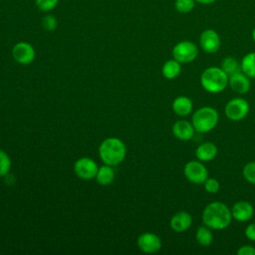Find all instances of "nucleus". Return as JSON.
I'll return each mask as SVG.
<instances>
[{
	"mask_svg": "<svg viewBox=\"0 0 255 255\" xmlns=\"http://www.w3.org/2000/svg\"><path fill=\"white\" fill-rule=\"evenodd\" d=\"M202 222L212 230L226 229L232 222L231 208L221 201L208 203L202 211Z\"/></svg>",
	"mask_w": 255,
	"mask_h": 255,
	"instance_id": "f257e3e1",
	"label": "nucleus"
},
{
	"mask_svg": "<svg viewBox=\"0 0 255 255\" xmlns=\"http://www.w3.org/2000/svg\"><path fill=\"white\" fill-rule=\"evenodd\" d=\"M127 154L124 141L118 137H108L99 147V155L105 164L114 166L121 163Z\"/></svg>",
	"mask_w": 255,
	"mask_h": 255,
	"instance_id": "f03ea898",
	"label": "nucleus"
},
{
	"mask_svg": "<svg viewBox=\"0 0 255 255\" xmlns=\"http://www.w3.org/2000/svg\"><path fill=\"white\" fill-rule=\"evenodd\" d=\"M228 75L220 68L211 66L204 69L200 75V85L210 94H219L228 86Z\"/></svg>",
	"mask_w": 255,
	"mask_h": 255,
	"instance_id": "7ed1b4c3",
	"label": "nucleus"
},
{
	"mask_svg": "<svg viewBox=\"0 0 255 255\" xmlns=\"http://www.w3.org/2000/svg\"><path fill=\"white\" fill-rule=\"evenodd\" d=\"M219 122V114L212 107H201L192 114L191 123L196 132H209L216 128Z\"/></svg>",
	"mask_w": 255,
	"mask_h": 255,
	"instance_id": "20e7f679",
	"label": "nucleus"
},
{
	"mask_svg": "<svg viewBox=\"0 0 255 255\" xmlns=\"http://www.w3.org/2000/svg\"><path fill=\"white\" fill-rule=\"evenodd\" d=\"M198 46L188 40H183L174 45L172 48V58L180 64L192 63L198 56Z\"/></svg>",
	"mask_w": 255,
	"mask_h": 255,
	"instance_id": "39448f33",
	"label": "nucleus"
},
{
	"mask_svg": "<svg viewBox=\"0 0 255 255\" xmlns=\"http://www.w3.org/2000/svg\"><path fill=\"white\" fill-rule=\"evenodd\" d=\"M250 106L247 100L243 98H233L229 100L224 108L225 116L232 122H240L249 114Z\"/></svg>",
	"mask_w": 255,
	"mask_h": 255,
	"instance_id": "423d86ee",
	"label": "nucleus"
},
{
	"mask_svg": "<svg viewBox=\"0 0 255 255\" xmlns=\"http://www.w3.org/2000/svg\"><path fill=\"white\" fill-rule=\"evenodd\" d=\"M183 174L189 182L193 184H203L208 177V170L202 161L195 159L185 163Z\"/></svg>",
	"mask_w": 255,
	"mask_h": 255,
	"instance_id": "0eeeda50",
	"label": "nucleus"
},
{
	"mask_svg": "<svg viewBox=\"0 0 255 255\" xmlns=\"http://www.w3.org/2000/svg\"><path fill=\"white\" fill-rule=\"evenodd\" d=\"M199 46L201 50L207 54L216 53L221 46L219 34L214 29H205L199 36Z\"/></svg>",
	"mask_w": 255,
	"mask_h": 255,
	"instance_id": "6e6552de",
	"label": "nucleus"
},
{
	"mask_svg": "<svg viewBox=\"0 0 255 255\" xmlns=\"http://www.w3.org/2000/svg\"><path fill=\"white\" fill-rule=\"evenodd\" d=\"M99 166L97 162L90 157H81L74 164L76 175L82 179L90 180L96 177Z\"/></svg>",
	"mask_w": 255,
	"mask_h": 255,
	"instance_id": "1a4fd4ad",
	"label": "nucleus"
},
{
	"mask_svg": "<svg viewBox=\"0 0 255 255\" xmlns=\"http://www.w3.org/2000/svg\"><path fill=\"white\" fill-rule=\"evenodd\" d=\"M136 244L142 252L148 254L158 252L162 245L160 238L151 232H144L140 234L136 240Z\"/></svg>",
	"mask_w": 255,
	"mask_h": 255,
	"instance_id": "9d476101",
	"label": "nucleus"
},
{
	"mask_svg": "<svg viewBox=\"0 0 255 255\" xmlns=\"http://www.w3.org/2000/svg\"><path fill=\"white\" fill-rule=\"evenodd\" d=\"M14 60L21 65H28L35 59V50L33 46L27 42H19L12 49Z\"/></svg>",
	"mask_w": 255,
	"mask_h": 255,
	"instance_id": "9b49d317",
	"label": "nucleus"
},
{
	"mask_svg": "<svg viewBox=\"0 0 255 255\" xmlns=\"http://www.w3.org/2000/svg\"><path fill=\"white\" fill-rule=\"evenodd\" d=\"M231 213L233 219L236 221L246 222L253 217L254 207L250 202L246 200H239L232 205Z\"/></svg>",
	"mask_w": 255,
	"mask_h": 255,
	"instance_id": "f8f14e48",
	"label": "nucleus"
},
{
	"mask_svg": "<svg viewBox=\"0 0 255 255\" xmlns=\"http://www.w3.org/2000/svg\"><path fill=\"white\" fill-rule=\"evenodd\" d=\"M228 86L230 87V89L240 95L246 94L249 92L250 88H251V82H250V78L248 76H246L242 71L233 74L231 76H229L228 78Z\"/></svg>",
	"mask_w": 255,
	"mask_h": 255,
	"instance_id": "ddd939ff",
	"label": "nucleus"
},
{
	"mask_svg": "<svg viewBox=\"0 0 255 255\" xmlns=\"http://www.w3.org/2000/svg\"><path fill=\"white\" fill-rule=\"evenodd\" d=\"M171 130L173 135L180 140H190L196 132L192 123L186 120H179L175 122L171 128Z\"/></svg>",
	"mask_w": 255,
	"mask_h": 255,
	"instance_id": "4468645a",
	"label": "nucleus"
},
{
	"mask_svg": "<svg viewBox=\"0 0 255 255\" xmlns=\"http://www.w3.org/2000/svg\"><path fill=\"white\" fill-rule=\"evenodd\" d=\"M170 227L176 233L187 231L192 224V216L187 211H178L170 219Z\"/></svg>",
	"mask_w": 255,
	"mask_h": 255,
	"instance_id": "2eb2a0df",
	"label": "nucleus"
},
{
	"mask_svg": "<svg viewBox=\"0 0 255 255\" xmlns=\"http://www.w3.org/2000/svg\"><path fill=\"white\" fill-rule=\"evenodd\" d=\"M218 152V148L212 141H204L200 143L195 149L196 159L202 162H209L213 160Z\"/></svg>",
	"mask_w": 255,
	"mask_h": 255,
	"instance_id": "dca6fc26",
	"label": "nucleus"
},
{
	"mask_svg": "<svg viewBox=\"0 0 255 255\" xmlns=\"http://www.w3.org/2000/svg\"><path fill=\"white\" fill-rule=\"evenodd\" d=\"M173 113L178 117L189 116L193 111L192 100L186 96H178L171 104Z\"/></svg>",
	"mask_w": 255,
	"mask_h": 255,
	"instance_id": "f3484780",
	"label": "nucleus"
},
{
	"mask_svg": "<svg viewBox=\"0 0 255 255\" xmlns=\"http://www.w3.org/2000/svg\"><path fill=\"white\" fill-rule=\"evenodd\" d=\"M180 72H181V64L175 59L167 60L161 68L162 76L167 80H173L177 78Z\"/></svg>",
	"mask_w": 255,
	"mask_h": 255,
	"instance_id": "a211bd4d",
	"label": "nucleus"
},
{
	"mask_svg": "<svg viewBox=\"0 0 255 255\" xmlns=\"http://www.w3.org/2000/svg\"><path fill=\"white\" fill-rule=\"evenodd\" d=\"M213 239H214V236H213L212 229L209 228L208 226L203 224L196 229L195 240L199 245L203 247H208L212 244Z\"/></svg>",
	"mask_w": 255,
	"mask_h": 255,
	"instance_id": "6ab92c4d",
	"label": "nucleus"
},
{
	"mask_svg": "<svg viewBox=\"0 0 255 255\" xmlns=\"http://www.w3.org/2000/svg\"><path fill=\"white\" fill-rule=\"evenodd\" d=\"M95 178L99 184L109 185L115 179V170L111 165H108V164L102 165L99 167Z\"/></svg>",
	"mask_w": 255,
	"mask_h": 255,
	"instance_id": "aec40b11",
	"label": "nucleus"
},
{
	"mask_svg": "<svg viewBox=\"0 0 255 255\" xmlns=\"http://www.w3.org/2000/svg\"><path fill=\"white\" fill-rule=\"evenodd\" d=\"M241 71L250 79H255V52H249L240 61Z\"/></svg>",
	"mask_w": 255,
	"mask_h": 255,
	"instance_id": "412c9836",
	"label": "nucleus"
},
{
	"mask_svg": "<svg viewBox=\"0 0 255 255\" xmlns=\"http://www.w3.org/2000/svg\"><path fill=\"white\" fill-rule=\"evenodd\" d=\"M220 68L229 76L236 74L241 71V63L238 61L235 57L227 56L224 59H222Z\"/></svg>",
	"mask_w": 255,
	"mask_h": 255,
	"instance_id": "4be33fe9",
	"label": "nucleus"
},
{
	"mask_svg": "<svg viewBox=\"0 0 255 255\" xmlns=\"http://www.w3.org/2000/svg\"><path fill=\"white\" fill-rule=\"evenodd\" d=\"M195 0H175L174 8L181 14H187L194 9Z\"/></svg>",
	"mask_w": 255,
	"mask_h": 255,
	"instance_id": "5701e85b",
	"label": "nucleus"
},
{
	"mask_svg": "<svg viewBox=\"0 0 255 255\" xmlns=\"http://www.w3.org/2000/svg\"><path fill=\"white\" fill-rule=\"evenodd\" d=\"M242 175L247 182L255 185V161H249L243 166Z\"/></svg>",
	"mask_w": 255,
	"mask_h": 255,
	"instance_id": "b1692460",
	"label": "nucleus"
},
{
	"mask_svg": "<svg viewBox=\"0 0 255 255\" xmlns=\"http://www.w3.org/2000/svg\"><path fill=\"white\" fill-rule=\"evenodd\" d=\"M11 168V159L9 155L0 149V176L4 177Z\"/></svg>",
	"mask_w": 255,
	"mask_h": 255,
	"instance_id": "393cba45",
	"label": "nucleus"
},
{
	"mask_svg": "<svg viewBox=\"0 0 255 255\" xmlns=\"http://www.w3.org/2000/svg\"><path fill=\"white\" fill-rule=\"evenodd\" d=\"M203 187L205 189L206 192L210 193V194H215L219 191L220 189V182L213 177H207V179L203 182Z\"/></svg>",
	"mask_w": 255,
	"mask_h": 255,
	"instance_id": "a878e982",
	"label": "nucleus"
},
{
	"mask_svg": "<svg viewBox=\"0 0 255 255\" xmlns=\"http://www.w3.org/2000/svg\"><path fill=\"white\" fill-rule=\"evenodd\" d=\"M42 26L46 31L52 32L54 31L58 26V21L53 15H46L42 19Z\"/></svg>",
	"mask_w": 255,
	"mask_h": 255,
	"instance_id": "bb28decb",
	"label": "nucleus"
},
{
	"mask_svg": "<svg viewBox=\"0 0 255 255\" xmlns=\"http://www.w3.org/2000/svg\"><path fill=\"white\" fill-rule=\"evenodd\" d=\"M35 2L39 10L43 12H49L57 6L59 0H35Z\"/></svg>",
	"mask_w": 255,
	"mask_h": 255,
	"instance_id": "cd10ccee",
	"label": "nucleus"
},
{
	"mask_svg": "<svg viewBox=\"0 0 255 255\" xmlns=\"http://www.w3.org/2000/svg\"><path fill=\"white\" fill-rule=\"evenodd\" d=\"M238 255H255V247L249 244L242 245L238 248L237 252Z\"/></svg>",
	"mask_w": 255,
	"mask_h": 255,
	"instance_id": "c85d7f7f",
	"label": "nucleus"
},
{
	"mask_svg": "<svg viewBox=\"0 0 255 255\" xmlns=\"http://www.w3.org/2000/svg\"><path fill=\"white\" fill-rule=\"evenodd\" d=\"M244 234L247 239L255 242V223L248 224L244 230Z\"/></svg>",
	"mask_w": 255,
	"mask_h": 255,
	"instance_id": "c756f323",
	"label": "nucleus"
},
{
	"mask_svg": "<svg viewBox=\"0 0 255 255\" xmlns=\"http://www.w3.org/2000/svg\"><path fill=\"white\" fill-rule=\"evenodd\" d=\"M216 0H195V2H198L202 5H210L212 3H214Z\"/></svg>",
	"mask_w": 255,
	"mask_h": 255,
	"instance_id": "7c9ffc66",
	"label": "nucleus"
},
{
	"mask_svg": "<svg viewBox=\"0 0 255 255\" xmlns=\"http://www.w3.org/2000/svg\"><path fill=\"white\" fill-rule=\"evenodd\" d=\"M251 36H252L253 41L255 42V27H254V28H253V30H252V34H251Z\"/></svg>",
	"mask_w": 255,
	"mask_h": 255,
	"instance_id": "2f4dec72",
	"label": "nucleus"
}]
</instances>
